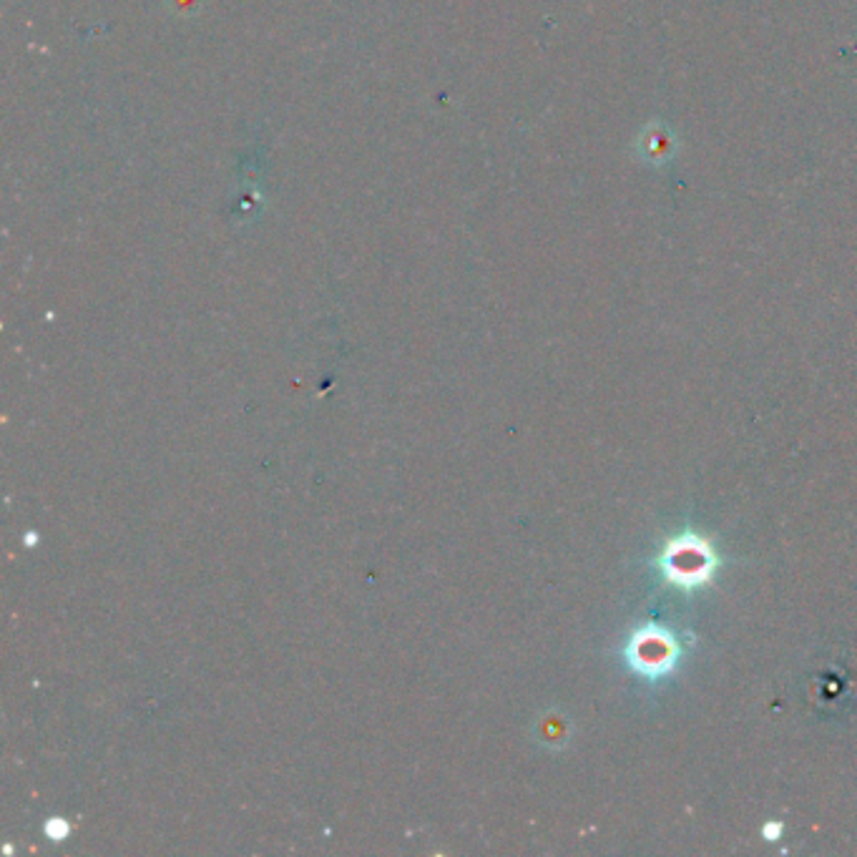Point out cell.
<instances>
[{
  "label": "cell",
  "instance_id": "3957f363",
  "mask_svg": "<svg viewBox=\"0 0 857 857\" xmlns=\"http://www.w3.org/2000/svg\"><path fill=\"white\" fill-rule=\"evenodd\" d=\"M636 156L644 161L646 166H661L672 164L679 154V139L677 131L672 126H666L664 121H651L636 136Z\"/></svg>",
  "mask_w": 857,
  "mask_h": 857
},
{
  "label": "cell",
  "instance_id": "7a4b0ae2",
  "mask_svg": "<svg viewBox=\"0 0 857 857\" xmlns=\"http://www.w3.org/2000/svg\"><path fill=\"white\" fill-rule=\"evenodd\" d=\"M684 646L674 631L661 624H646L629 636L624 646V661L631 672L649 682L669 677L679 666Z\"/></svg>",
  "mask_w": 857,
  "mask_h": 857
},
{
  "label": "cell",
  "instance_id": "277c9868",
  "mask_svg": "<svg viewBox=\"0 0 857 857\" xmlns=\"http://www.w3.org/2000/svg\"><path fill=\"white\" fill-rule=\"evenodd\" d=\"M780 832H782L780 822H777V825H775V822H770V825L765 827V837H767V840H777V837H780Z\"/></svg>",
  "mask_w": 857,
  "mask_h": 857
},
{
  "label": "cell",
  "instance_id": "6da1fadb",
  "mask_svg": "<svg viewBox=\"0 0 857 857\" xmlns=\"http://www.w3.org/2000/svg\"><path fill=\"white\" fill-rule=\"evenodd\" d=\"M719 553L712 541L699 533H679L669 538L656 556V568L672 586L682 591H697L714 579L719 568Z\"/></svg>",
  "mask_w": 857,
  "mask_h": 857
}]
</instances>
